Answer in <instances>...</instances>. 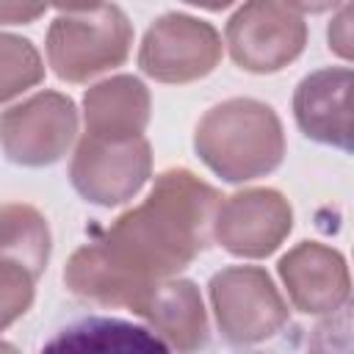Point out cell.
I'll return each mask as SVG.
<instances>
[{
	"label": "cell",
	"mask_w": 354,
	"mask_h": 354,
	"mask_svg": "<svg viewBox=\"0 0 354 354\" xmlns=\"http://www.w3.org/2000/svg\"><path fill=\"white\" fill-rule=\"evenodd\" d=\"M152 116V94L136 75H111L83 94L86 133L108 141L144 136Z\"/></svg>",
	"instance_id": "13"
},
{
	"label": "cell",
	"mask_w": 354,
	"mask_h": 354,
	"mask_svg": "<svg viewBox=\"0 0 354 354\" xmlns=\"http://www.w3.org/2000/svg\"><path fill=\"white\" fill-rule=\"evenodd\" d=\"M194 152L224 183H252L282 166L288 152L285 127L268 102L230 97L207 108L196 122Z\"/></svg>",
	"instance_id": "2"
},
{
	"label": "cell",
	"mask_w": 354,
	"mask_h": 354,
	"mask_svg": "<svg viewBox=\"0 0 354 354\" xmlns=\"http://www.w3.org/2000/svg\"><path fill=\"white\" fill-rule=\"evenodd\" d=\"M185 6H194V8H205V11H224L230 8L235 0H183Z\"/></svg>",
	"instance_id": "21"
},
{
	"label": "cell",
	"mask_w": 354,
	"mask_h": 354,
	"mask_svg": "<svg viewBox=\"0 0 354 354\" xmlns=\"http://www.w3.org/2000/svg\"><path fill=\"white\" fill-rule=\"evenodd\" d=\"M218 202V188L191 169L160 171L136 207L69 254L64 285L83 301L133 310L152 282L177 277L207 252Z\"/></svg>",
	"instance_id": "1"
},
{
	"label": "cell",
	"mask_w": 354,
	"mask_h": 354,
	"mask_svg": "<svg viewBox=\"0 0 354 354\" xmlns=\"http://www.w3.org/2000/svg\"><path fill=\"white\" fill-rule=\"evenodd\" d=\"M77 136V105L61 91H36L0 111V149L28 169L58 163Z\"/></svg>",
	"instance_id": "6"
},
{
	"label": "cell",
	"mask_w": 354,
	"mask_h": 354,
	"mask_svg": "<svg viewBox=\"0 0 354 354\" xmlns=\"http://www.w3.org/2000/svg\"><path fill=\"white\" fill-rule=\"evenodd\" d=\"M44 50L55 77L66 83H88L130 58L133 22L113 3L88 11H66L50 22Z\"/></svg>",
	"instance_id": "3"
},
{
	"label": "cell",
	"mask_w": 354,
	"mask_h": 354,
	"mask_svg": "<svg viewBox=\"0 0 354 354\" xmlns=\"http://www.w3.org/2000/svg\"><path fill=\"white\" fill-rule=\"evenodd\" d=\"M224 55L221 33L191 14H163L158 17L138 47V69L155 83L183 86L207 77Z\"/></svg>",
	"instance_id": "7"
},
{
	"label": "cell",
	"mask_w": 354,
	"mask_h": 354,
	"mask_svg": "<svg viewBox=\"0 0 354 354\" xmlns=\"http://www.w3.org/2000/svg\"><path fill=\"white\" fill-rule=\"evenodd\" d=\"M216 329L230 346H254L285 329L290 310L263 266H224L207 282Z\"/></svg>",
	"instance_id": "4"
},
{
	"label": "cell",
	"mask_w": 354,
	"mask_h": 354,
	"mask_svg": "<svg viewBox=\"0 0 354 354\" xmlns=\"http://www.w3.org/2000/svg\"><path fill=\"white\" fill-rule=\"evenodd\" d=\"M351 69L324 66L304 75L293 91V119L299 130L324 147L351 152Z\"/></svg>",
	"instance_id": "11"
},
{
	"label": "cell",
	"mask_w": 354,
	"mask_h": 354,
	"mask_svg": "<svg viewBox=\"0 0 354 354\" xmlns=\"http://www.w3.org/2000/svg\"><path fill=\"white\" fill-rule=\"evenodd\" d=\"M149 324V332L166 343V348L196 351L210 340L207 310L194 279H158L152 282L136 307L130 310Z\"/></svg>",
	"instance_id": "12"
},
{
	"label": "cell",
	"mask_w": 354,
	"mask_h": 354,
	"mask_svg": "<svg viewBox=\"0 0 354 354\" xmlns=\"http://www.w3.org/2000/svg\"><path fill=\"white\" fill-rule=\"evenodd\" d=\"M47 6V0H0V25H30Z\"/></svg>",
	"instance_id": "17"
},
{
	"label": "cell",
	"mask_w": 354,
	"mask_h": 354,
	"mask_svg": "<svg viewBox=\"0 0 354 354\" xmlns=\"http://www.w3.org/2000/svg\"><path fill=\"white\" fill-rule=\"evenodd\" d=\"M39 274L22 263L0 257V332L19 321L36 299Z\"/></svg>",
	"instance_id": "16"
},
{
	"label": "cell",
	"mask_w": 354,
	"mask_h": 354,
	"mask_svg": "<svg viewBox=\"0 0 354 354\" xmlns=\"http://www.w3.org/2000/svg\"><path fill=\"white\" fill-rule=\"evenodd\" d=\"M307 22L279 0H243L224 25L230 58L252 75H274L307 47Z\"/></svg>",
	"instance_id": "5"
},
{
	"label": "cell",
	"mask_w": 354,
	"mask_h": 354,
	"mask_svg": "<svg viewBox=\"0 0 354 354\" xmlns=\"http://www.w3.org/2000/svg\"><path fill=\"white\" fill-rule=\"evenodd\" d=\"M152 177V147L144 136L108 141L83 133L69 160L72 188L97 207L130 202Z\"/></svg>",
	"instance_id": "8"
},
{
	"label": "cell",
	"mask_w": 354,
	"mask_h": 354,
	"mask_svg": "<svg viewBox=\"0 0 354 354\" xmlns=\"http://www.w3.org/2000/svg\"><path fill=\"white\" fill-rule=\"evenodd\" d=\"M47 3L55 6L61 14H66V11H88V8H97L105 0H47Z\"/></svg>",
	"instance_id": "20"
},
{
	"label": "cell",
	"mask_w": 354,
	"mask_h": 354,
	"mask_svg": "<svg viewBox=\"0 0 354 354\" xmlns=\"http://www.w3.org/2000/svg\"><path fill=\"white\" fill-rule=\"evenodd\" d=\"M53 254V232L44 213L28 202L0 205V257L44 274Z\"/></svg>",
	"instance_id": "14"
},
{
	"label": "cell",
	"mask_w": 354,
	"mask_h": 354,
	"mask_svg": "<svg viewBox=\"0 0 354 354\" xmlns=\"http://www.w3.org/2000/svg\"><path fill=\"white\" fill-rule=\"evenodd\" d=\"M293 230V207L277 188H243L221 196L213 216V241L232 257L263 260Z\"/></svg>",
	"instance_id": "9"
},
{
	"label": "cell",
	"mask_w": 354,
	"mask_h": 354,
	"mask_svg": "<svg viewBox=\"0 0 354 354\" xmlns=\"http://www.w3.org/2000/svg\"><path fill=\"white\" fill-rule=\"evenodd\" d=\"M279 3H285V6L293 8L296 14H324V11L337 8V6L346 3V0H279Z\"/></svg>",
	"instance_id": "19"
},
{
	"label": "cell",
	"mask_w": 354,
	"mask_h": 354,
	"mask_svg": "<svg viewBox=\"0 0 354 354\" xmlns=\"http://www.w3.org/2000/svg\"><path fill=\"white\" fill-rule=\"evenodd\" d=\"M44 80V61L36 44L0 30V105Z\"/></svg>",
	"instance_id": "15"
},
{
	"label": "cell",
	"mask_w": 354,
	"mask_h": 354,
	"mask_svg": "<svg viewBox=\"0 0 354 354\" xmlns=\"http://www.w3.org/2000/svg\"><path fill=\"white\" fill-rule=\"evenodd\" d=\"M348 17H351V8L346 3H340V14L329 22V30H326V39H329V50H335L340 58H351V36H348Z\"/></svg>",
	"instance_id": "18"
},
{
	"label": "cell",
	"mask_w": 354,
	"mask_h": 354,
	"mask_svg": "<svg viewBox=\"0 0 354 354\" xmlns=\"http://www.w3.org/2000/svg\"><path fill=\"white\" fill-rule=\"evenodd\" d=\"M277 274L293 310L304 315H332L348 304V263L335 246L299 241L279 257Z\"/></svg>",
	"instance_id": "10"
}]
</instances>
